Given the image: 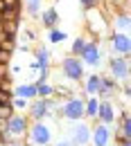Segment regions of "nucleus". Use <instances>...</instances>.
<instances>
[{"label": "nucleus", "mask_w": 131, "mask_h": 146, "mask_svg": "<svg viewBox=\"0 0 131 146\" xmlns=\"http://www.w3.org/2000/svg\"><path fill=\"white\" fill-rule=\"evenodd\" d=\"M109 52L111 56H129L131 54V38L124 32H111L109 34Z\"/></svg>", "instance_id": "423d86ee"}, {"label": "nucleus", "mask_w": 131, "mask_h": 146, "mask_svg": "<svg viewBox=\"0 0 131 146\" xmlns=\"http://www.w3.org/2000/svg\"><path fill=\"white\" fill-rule=\"evenodd\" d=\"M84 16H86V27H88V32H93V34H106V32L111 29V27H109V20H106V16L99 11V7L86 9Z\"/></svg>", "instance_id": "39448f33"}, {"label": "nucleus", "mask_w": 131, "mask_h": 146, "mask_svg": "<svg viewBox=\"0 0 131 146\" xmlns=\"http://www.w3.org/2000/svg\"><path fill=\"white\" fill-rule=\"evenodd\" d=\"M118 92H120L118 81L113 76H109V74H102V88L97 92V99H115Z\"/></svg>", "instance_id": "ddd939ff"}, {"label": "nucleus", "mask_w": 131, "mask_h": 146, "mask_svg": "<svg viewBox=\"0 0 131 146\" xmlns=\"http://www.w3.org/2000/svg\"><path fill=\"white\" fill-rule=\"evenodd\" d=\"M18 36L23 38V40H27L30 45H36V40H38V36H36V29H34V27H25L23 32H18Z\"/></svg>", "instance_id": "b1692460"}, {"label": "nucleus", "mask_w": 131, "mask_h": 146, "mask_svg": "<svg viewBox=\"0 0 131 146\" xmlns=\"http://www.w3.org/2000/svg\"><path fill=\"white\" fill-rule=\"evenodd\" d=\"M122 146H131V142H127V144H122Z\"/></svg>", "instance_id": "473e14b6"}, {"label": "nucleus", "mask_w": 131, "mask_h": 146, "mask_svg": "<svg viewBox=\"0 0 131 146\" xmlns=\"http://www.w3.org/2000/svg\"><path fill=\"white\" fill-rule=\"evenodd\" d=\"M86 34H79V36L73 38V45H70V54L73 56H79L81 52H84V47H86Z\"/></svg>", "instance_id": "4be33fe9"}, {"label": "nucleus", "mask_w": 131, "mask_h": 146, "mask_svg": "<svg viewBox=\"0 0 131 146\" xmlns=\"http://www.w3.org/2000/svg\"><path fill=\"white\" fill-rule=\"evenodd\" d=\"M32 54H34V61L38 63V68H50V65H52V52H50V47L36 45Z\"/></svg>", "instance_id": "dca6fc26"}, {"label": "nucleus", "mask_w": 131, "mask_h": 146, "mask_svg": "<svg viewBox=\"0 0 131 146\" xmlns=\"http://www.w3.org/2000/svg\"><path fill=\"white\" fill-rule=\"evenodd\" d=\"M59 70H61V74H63L70 83H81V79L86 76V65L81 63L79 56H73V54H66L61 58Z\"/></svg>", "instance_id": "f03ea898"}, {"label": "nucleus", "mask_w": 131, "mask_h": 146, "mask_svg": "<svg viewBox=\"0 0 131 146\" xmlns=\"http://www.w3.org/2000/svg\"><path fill=\"white\" fill-rule=\"evenodd\" d=\"M52 97H56L59 101H63V99H70V97H75V88H70V86H54V94Z\"/></svg>", "instance_id": "5701e85b"}, {"label": "nucleus", "mask_w": 131, "mask_h": 146, "mask_svg": "<svg viewBox=\"0 0 131 146\" xmlns=\"http://www.w3.org/2000/svg\"><path fill=\"white\" fill-rule=\"evenodd\" d=\"M14 97H23V99H27V101L36 99V88H34V83H32V81L16 83V86H14Z\"/></svg>", "instance_id": "f3484780"}, {"label": "nucleus", "mask_w": 131, "mask_h": 146, "mask_svg": "<svg viewBox=\"0 0 131 146\" xmlns=\"http://www.w3.org/2000/svg\"><path fill=\"white\" fill-rule=\"evenodd\" d=\"M27 99H23V97H11V108L14 112H27Z\"/></svg>", "instance_id": "393cba45"}, {"label": "nucleus", "mask_w": 131, "mask_h": 146, "mask_svg": "<svg viewBox=\"0 0 131 146\" xmlns=\"http://www.w3.org/2000/svg\"><path fill=\"white\" fill-rule=\"evenodd\" d=\"M109 76L118 83L129 79V56H109Z\"/></svg>", "instance_id": "1a4fd4ad"}, {"label": "nucleus", "mask_w": 131, "mask_h": 146, "mask_svg": "<svg viewBox=\"0 0 131 146\" xmlns=\"http://www.w3.org/2000/svg\"><path fill=\"white\" fill-rule=\"evenodd\" d=\"M129 11H118L111 20H109V27H113V32H124V34H129Z\"/></svg>", "instance_id": "2eb2a0df"}, {"label": "nucleus", "mask_w": 131, "mask_h": 146, "mask_svg": "<svg viewBox=\"0 0 131 146\" xmlns=\"http://www.w3.org/2000/svg\"><path fill=\"white\" fill-rule=\"evenodd\" d=\"M14 50H0V63H11Z\"/></svg>", "instance_id": "bb28decb"}, {"label": "nucleus", "mask_w": 131, "mask_h": 146, "mask_svg": "<svg viewBox=\"0 0 131 146\" xmlns=\"http://www.w3.org/2000/svg\"><path fill=\"white\" fill-rule=\"evenodd\" d=\"M50 146H75V144H73V142H70L68 137H61V139H56V142H52Z\"/></svg>", "instance_id": "c756f323"}, {"label": "nucleus", "mask_w": 131, "mask_h": 146, "mask_svg": "<svg viewBox=\"0 0 131 146\" xmlns=\"http://www.w3.org/2000/svg\"><path fill=\"white\" fill-rule=\"evenodd\" d=\"M14 115V108H11V101L9 104H0V119H9Z\"/></svg>", "instance_id": "a878e982"}, {"label": "nucleus", "mask_w": 131, "mask_h": 146, "mask_svg": "<svg viewBox=\"0 0 131 146\" xmlns=\"http://www.w3.org/2000/svg\"><path fill=\"white\" fill-rule=\"evenodd\" d=\"M59 20H61V14H59V9L56 7H48V9H41V14H38V23H41V27L48 32V29H52L59 25Z\"/></svg>", "instance_id": "f8f14e48"}, {"label": "nucleus", "mask_w": 131, "mask_h": 146, "mask_svg": "<svg viewBox=\"0 0 131 146\" xmlns=\"http://www.w3.org/2000/svg\"><path fill=\"white\" fill-rule=\"evenodd\" d=\"M79 5H81V9L86 11V9H91V7H97V0H79Z\"/></svg>", "instance_id": "cd10ccee"}, {"label": "nucleus", "mask_w": 131, "mask_h": 146, "mask_svg": "<svg viewBox=\"0 0 131 146\" xmlns=\"http://www.w3.org/2000/svg\"><path fill=\"white\" fill-rule=\"evenodd\" d=\"M84 94H79V97H70V99H63L61 101V106H59V117L61 119H66V121H79V119H84Z\"/></svg>", "instance_id": "7ed1b4c3"}, {"label": "nucleus", "mask_w": 131, "mask_h": 146, "mask_svg": "<svg viewBox=\"0 0 131 146\" xmlns=\"http://www.w3.org/2000/svg\"><path fill=\"white\" fill-rule=\"evenodd\" d=\"M2 146H27L23 139H11V142H7V144H2Z\"/></svg>", "instance_id": "7c9ffc66"}, {"label": "nucleus", "mask_w": 131, "mask_h": 146, "mask_svg": "<svg viewBox=\"0 0 131 146\" xmlns=\"http://www.w3.org/2000/svg\"><path fill=\"white\" fill-rule=\"evenodd\" d=\"M41 9H43V0H25V14H27L32 20L38 18Z\"/></svg>", "instance_id": "412c9836"}, {"label": "nucleus", "mask_w": 131, "mask_h": 146, "mask_svg": "<svg viewBox=\"0 0 131 146\" xmlns=\"http://www.w3.org/2000/svg\"><path fill=\"white\" fill-rule=\"evenodd\" d=\"M84 83V97H97V92L102 88V74L99 72H91L81 79Z\"/></svg>", "instance_id": "4468645a"}, {"label": "nucleus", "mask_w": 131, "mask_h": 146, "mask_svg": "<svg viewBox=\"0 0 131 146\" xmlns=\"http://www.w3.org/2000/svg\"><path fill=\"white\" fill-rule=\"evenodd\" d=\"M2 9H5V2H2V0H0V11H2Z\"/></svg>", "instance_id": "2f4dec72"}, {"label": "nucleus", "mask_w": 131, "mask_h": 146, "mask_svg": "<svg viewBox=\"0 0 131 146\" xmlns=\"http://www.w3.org/2000/svg\"><path fill=\"white\" fill-rule=\"evenodd\" d=\"M118 115H120V106H118V101H113V99H99V108H97V117H95V121H99V124H106V126H115L118 124Z\"/></svg>", "instance_id": "20e7f679"}, {"label": "nucleus", "mask_w": 131, "mask_h": 146, "mask_svg": "<svg viewBox=\"0 0 131 146\" xmlns=\"http://www.w3.org/2000/svg\"><path fill=\"white\" fill-rule=\"evenodd\" d=\"M97 108H99V99H97V97H86V99H84V119L95 121Z\"/></svg>", "instance_id": "a211bd4d"}, {"label": "nucleus", "mask_w": 131, "mask_h": 146, "mask_svg": "<svg viewBox=\"0 0 131 146\" xmlns=\"http://www.w3.org/2000/svg\"><path fill=\"white\" fill-rule=\"evenodd\" d=\"M27 117H30V121H41V119H48L50 117V106H48V99H32L30 104H27V112H25Z\"/></svg>", "instance_id": "9b49d317"}, {"label": "nucleus", "mask_w": 131, "mask_h": 146, "mask_svg": "<svg viewBox=\"0 0 131 146\" xmlns=\"http://www.w3.org/2000/svg\"><path fill=\"white\" fill-rule=\"evenodd\" d=\"M70 142L75 146H88L91 144V124H86L84 119L75 121V126L70 128Z\"/></svg>", "instance_id": "9d476101"}, {"label": "nucleus", "mask_w": 131, "mask_h": 146, "mask_svg": "<svg viewBox=\"0 0 131 146\" xmlns=\"http://www.w3.org/2000/svg\"><path fill=\"white\" fill-rule=\"evenodd\" d=\"M34 88H36V97H41V99H50L54 94V83H50V79L48 81H43V79L34 81Z\"/></svg>", "instance_id": "6ab92c4d"}, {"label": "nucleus", "mask_w": 131, "mask_h": 146, "mask_svg": "<svg viewBox=\"0 0 131 146\" xmlns=\"http://www.w3.org/2000/svg\"><path fill=\"white\" fill-rule=\"evenodd\" d=\"M48 40H50L52 45H59V43L68 40V32L61 29V27L56 25V27H52V29H48Z\"/></svg>", "instance_id": "aec40b11"}, {"label": "nucleus", "mask_w": 131, "mask_h": 146, "mask_svg": "<svg viewBox=\"0 0 131 146\" xmlns=\"http://www.w3.org/2000/svg\"><path fill=\"white\" fill-rule=\"evenodd\" d=\"M7 9H20V0H2Z\"/></svg>", "instance_id": "c85d7f7f"}, {"label": "nucleus", "mask_w": 131, "mask_h": 146, "mask_svg": "<svg viewBox=\"0 0 131 146\" xmlns=\"http://www.w3.org/2000/svg\"><path fill=\"white\" fill-rule=\"evenodd\" d=\"M79 58H81V63H84L86 68L97 70V68L104 63V52H102L99 45H95V43H86V47H84V52L79 54Z\"/></svg>", "instance_id": "6e6552de"}, {"label": "nucleus", "mask_w": 131, "mask_h": 146, "mask_svg": "<svg viewBox=\"0 0 131 146\" xmlns=\"http://www.w3.org/2000/svg\"><path fill=\"white\" fill-rule=\"evenodd\" d=\"M111 142H113V128L106 124H99V121H93L88 146H111Z\"/></svg>", "instance_id": "0eeeda50"}, {"label": "nucleus", "mask_w": 131, "mask_h": 146, "mask_svg": "<svg viewBox=\"0 0 131 146\" xmlns=\"http://www.w3.org/2000/svg\"><path fill=\"white\" fill-rule=\"evenodd\" d=\"M54 142V130L48 124V119L30 121V128L25 133V144L27 146H50Z\"/></svg>", "instance_id": "f257e3e1"}]
</instances>
